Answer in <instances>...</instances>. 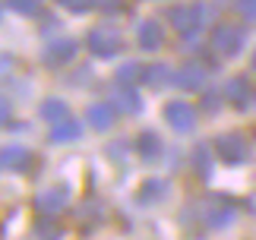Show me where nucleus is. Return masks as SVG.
Instances as JSON below:
<instances>
[{
  "label": "nucleus",
  "instance_id": "f257e3e1",
  "mask_svg": "<svg viewBox=\"0 0 256 240\" xmlns=\"http://www.w3.org/2000/svg\"><path fill=\"white\" fill-rule=\"evenodd\" d=\"M168 22L177 28L180 35H196L206 22V10L202 4H180L168 10Z\"/></svg>",
  "mask_w": 256,
  "mask_h": 240
},
{
  "label": "nucleus",
  "instance_id": "f03ea898",
  "mask_svg": "<svg viewBox=\"0 0 256 240\" xmlns=\"http://www.w3.org/2000/svg\"><path fill=\"white\" fill-rule=\"evenodd\" d=\"M88 51H92L95 57H114L117 51H120V35L114 32V28H108V26H98L88 32Z\"/></svg>",
  "mask_w": 256,
  "mask_h": 240
},
{
  "label": "nucleus",
  "instance_id": "7ed1b4c3",
  "mask_svg": "<svg viewBox=\"0 0 256 240\" xmlns=\"http://www.w3.org/2000/svg\"><path fill=\"white\" fill-rule=\"evenodd\" d=\"M212 48L222 57H234L244 48V32H240L238 26H218L212 32Z\"/></svg>",
  "mask_w": 256,
  "mask_h": 240
},
{
  "label": "nucleus",
  "instance_id": "20e7f679",
  "mask_svg": "<svg viewBox=\"0 0 256 240\" xmlns=\"http://www.w3.org/2000/svg\"><path fill=\"white\" fill-rule=\"evenodd\" d=\"M215 152H218L222 162H228V164H238L247 158V142H244V136L240 133H224L215 139Z\"/></svg>",
  "mask_w": 256,
  "mask_h": 240
},
{
  "label": "nucleus",
  "instance_id": "39448f33",
  "mask_svg": "<svg viewBox=\"0 0 256 240\" xmlns=\"http://www.w3.org/2000/svg\"><path fill=\"white\" fill-rule=\"evenodd\" d=\"M164 120L171 124V130L186 133V130H193V124H196V111L186 102H171L168 108H164Z\"/></svg>",
  "mask_w": 256,
  "mask_h": 240
},
{
  "label": "nucleus",
  "instance_id": "423d86ee",
  "mask_svg": "<svg viewBox=\"0 0 256 240\" xmlns=\"http://www.w3.org/2000/svg\"><path fill=\"white\" fill-rule=\"evenodd\" d=\"M76 57V42L73 38H66V42H54L44 48V64L48 66H60V64H70V60Z\"/></svg>",
  "mask_w": 256,
  "mask_h": 240
},
{
  "label": "nucleus",
  "instance_id": "0eeeda50",
  "mask_svg": "<svg viewBox=\"0 0 256 240\" xmlns=\"http://www.w3.org/2000/svg\"><path fill=\"white\" fill-rule=\"evenodd\" d=\"M224 98L228 102H234L238 108H247L250 104V98H253V88L247 82V76H234L228 86H224Z\"/></svg>",
  "mask_w": 256,
  "mask_h": 240
},
{
  "label": "nucleus",
  "instance_id": "6e6552de",
  "mask_svg": "<svg viewBox=\"0 0 256 240\" xmlns=\"http://www.w3.org/2000/svg\"><path fill=\"white\" fill-rule=\"evenodd\" d=\"M0 162L6 168H13V171H28L32 168V152L22 146H6L4 152H0Z\"/></svg>",
  "mask_w": 256,
  "mask_h": 240
},
{
  "label": "nucleus",
  "instance_id": "1a4fd4ad",
  "mask_svg": "<svg viewBox=\"0 0 256 240\" xmlns=\"http://www.w3.org/2000/svg\"><path fill=\"white\" fill-rule=\"evenodd\" d=\"M231 218H234V206L231 202L215 199V202L206 206V224H209V228H222V224H228Z\"/></svg>",
  "mask_w": 256,
  "mask_h": 240
},
{
  "label": "nucleus",
  "instance_id": "9d476101",
  "mask_svg": "<svg viewBox=\"0 0 256 240\" xmlns=\"http://www.w3.org/2000/svg\"><path fill=\"white\" fill-rule=\"evenodd\" d=\"M162 38H164V28L158 22H142L140 26V48L142 51H158Z\"/></svg>",
  "mask_w": 256,
  "mask_h": 240
},
{
  "label": "nucleus",
  "instance_id": "9b49d317",
  "mask_svg": "<svg viewBox=\"0 0 256 240\" xmlns=\"http://www.w3.org/2000/svg\"><path fill=\"white\" fill-rule=\"evenodd\" d=\"M177 82H180L184 88H202V82H206V66L202 64H186L180 73H177Z\"/></svg>",
  "mask_w": 256,
  "mask_h": 240
},
{
  "label": "nucleus",
  "instance_id": "f8f14e48",
  "mask_svg": "<svg viewBox=\"0 0 256 240\" xmlns=\"http://www.w3.org/2000/svg\"><path fill=\"white\" fill-rule=\"evenodd\" d=\"M88 124L95 130H108L114 124V104H92L88 108Z\"/></svg>",
  "mask_w": 256,
  "mask_h": 240
},
{
  "label": "nucleus",
  "instance_id": "ddd939ff",
  "mask_svg": "<svg viewBox=\"0 0 256 240\" xmlns=\"http://www.w3.org/2000/svg\"><path fill=\"white\" fill-rule=\"evenodd\" d=\"M114 104L124 108V111H140V108H142L140 95H136L133 88H126V82H120V86L114 88Z\"/></svg>",
  "mask_w": 256,
  "mask_h": 240
},
{
  "label": "nucleus",
  "instance_id": "4468645a",
  "mask_svg": "<svg viewBox=\"0 0 256 240\" xmlns=\"http://www.w3.org/2000/svg\"><path fill=\"white\" fill-rule=\"evenodd\" d=\"M80 124L76 120H57V126H54V133H51V142H73V139H80Z\"/></svg>",
  "mask_w": 256,
  "mask_h": 240
},
{
  "label": "nucleus",
  "instance_id": "2eb2a0df",
  "mask_svg": "<svg viewBox=\"0 0 256 240\" xmlns=\"http://www.w3.org/2000/svg\"><path fill=\"white\" fill-rule=\"evenodd\" d=\"M136 148H140V155L142 158H158L162 155V139H158V133H142L140 136V142H136Z\"/></svg>",
  "mask_w": 256,
  "mask_h": 240
},
{
  "label": "nucleus",
  "instance_id": "dca6fc26",
  "mask_svg": "<svg viewBox=\"0 0 256 240\" xmlns=\"http://www.w3.org/2000/svg\"><path fill=\"white\" fill-rule=\"evenodd\" d=\"M38 202V208H42V212H48V215H54V212H60L64 208V202H66V196L60 193V190H51V193H42L35 199Z\"/></svg>",
  "mask_w": 256,
  "mask_h": 240
},
{
  "label": "nucleus",
  "instance_id": "f3484780",
  "mask_svg": "<svg viewBox=\"0 0 256 240\" xmlns=\"http://www.w3.org/2000/svg\"><path fill=\"white\" fill-rule=\"evenodd\" d=\"M164 193H168V184H164V180H149V184H146L142 190H140V202L142 206H149V202H155V199H162Z\"/></svg>",
  "mask_w": 256,
  "mask_h": 240
},
{
  "label": "nucleus",
  "instance_id": "a211bd4d",
  "mask_svg": "<svg viewBox=\"0 0 256 240\" xmlns=\"http://www.w3.org/2000/svg\"><path fill=\"white\" fill-rule=\"evenodd\" d=\"M171 70L168 66H162V64H155V66H146V82L149 86H164V82H171Z\"/></svg>",
  "mask_w": 256,
  "mask_h": 240
},
{
  "label": "nucleus",
  "instance_id": "6ab92c4d",
  "mask_svg": "<svg viewBox=\"0 0 256 240\" xmlns=\"http://www.w3.org/2000/svg\"><path fill=\"white\" fill-rule=\"evenodd\" d=\"M42 117H44V120H64V117H66V104L57 102V98H48L44 108H42Z\"/></svg>",
  "mask_w": 256,
  "mask_h": 240
},
{
  "label": "nucleus",
  "instance_id": "aec40b11",
  "mask_svg": "<svg viewBox=\"0 0 256 240\" xmlns=\"http://www.w3.org/2000/svg\"><path fill=\"white\" fill-rule=\"evenodd\" d=\"M209 164H212V155H209V148H206V146H200V148H196V155H193V168H196V171H200V174L206 177V174H209Z\"/></svg>",
  "mask_w": 256,
  "mask_h": 240
},
{
  "label": "nucleus",
  "instance_id": "412c9836",
  "mask_svg": "<svg viewBox=\"0 0 256 240\" xmlns=\"http://www.w3.org/2000/svg\"><path fill=\"white\" fill-rule=\"evenodd\" d=\"M6 4L13 6L16 13H22V16H32V13L42 10V0H6Z\"/></svg>",
  "mask_w": 256,
  "mask_h": 240
},
{
  "label": "nucleus",
  "instance_id": "4be33fe9",
  "mask_svg": "<svg viewBox=\"0 0 256 240\" xmlns=\"http://www.w3.org/2000/svg\"><path fill=\"white\" fill-rule=\"evenodd\" d=\"M133 76H146V66H140V64H124L120 73H117V79H120V82H126V86L133 82Z\"/></svg>",
  "mask_w": 256,
  "mask_h": 240
},
{
  "label": "nucleus",
  "instance_id": "5701e85b",
  "mask_svg": "<svg viewBox=\"0 0 256 240\" xmlns=\"http://www.w3.org/2000/svg\"><path fill=\"white\" fill-rule=\"evenodd\" d=\"M238 10L244 16H250V19H256V0H238Z\"/></svg>",
  "mask_w": 256,
  "mask_h": 240
},
{
  "label": "nucleus",
  "instance_id": "b1692460",
  "mask_svg": "<svg viewBox=\"0 0 256 240\" xmlns=\"http://www.w3.org/2000/svg\"><path fill=\"white\" fill-rule=\"evenodd\" d=\"M64 6H70V10H76V13H82V10H88L92 6V0H60Z\"/></svg>",
  "mask_w": 256,
  "mask_h": 240
},
{
  "label": "nucleus",
  "instance_id": "393cba45",
  "mask_svg": "<svg viewBox=\"0 0 256 240\" xmlns=\"http://www.w3.org/2000/svg\"><path fill=\"white\" fill-rule=\"evenodd\" d=\"M6 117H10V104H6V102H0V124H4Z\"/></svg>",
  "mask_w": 256,
  "mask_h": 240
},
{
  "label": "nucleus",
  "instance_id": "a878e982",
  "mask_svg": "<svg viewBox=\"0 0 256 240\" xmlns=\"http://www.w3.org/2000/svg\"><path fill=\"white\" fill-rule=\"evenodd\" d=\"M253 70H256V54H253Z\"/></svg>",
  "mask_w": 256,
  "mask_h": 240
}]
</instances>
